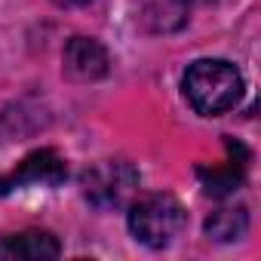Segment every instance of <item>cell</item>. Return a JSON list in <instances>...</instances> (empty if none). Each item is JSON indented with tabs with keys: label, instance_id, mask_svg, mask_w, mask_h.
<instances>
[{
	"label": "cell",
	"instance_id": "6da1fadb",
	"mask_svg": "<svg viewBox=\"0 0 261 261\" xmlns=\"http://www.w3.org/2000/svg\"><path fill=\"white\" fill-rule=\"evenodd\" d=\"M185 98L203 117H218L243 98V74L227 59H200L185 71Z\"/></svg>",
	"mask_w": 261,
	"mask_h": 261
},
{
	"label": "cell",
	"instance_id": "7a4b0ae2",
	"mask_svg": "<svg viewBox=\"0 0 261 261\" xmlns=\"http://www.w3.org/2000/svg\"><path fill=\"white\" fill-rule=\"evenodd\" d=\"M129 233L148 249L172 246L188 227V212L172 194H145L129 206Z\"/></svg>",
	"mask_w": 261,
	"mask_h": 261
},
{
	"label": "cell",
	"instance_id": "3957f363",
	"mask_svg": "<svg viewBox=\"0 0 261 261\" xmlns=\"http://www.w3.org/2000/svg\"><path fill=\"white\" fill-rule=\"evenodd\" d=\"M80 188H83V197L92 206L117 209L139 188V172L129 166L126 160H98L95 166H89L83 172Z\"/></svg>",
	"mask_w": 261,
	"mask_h": 261
},
{
	"label": "cell",
	"instance_id": "277c9868",
	"mask_svg": "<svg viewBox=\"0 0 261 261\" xmlns=\"http://www.w3.org/2000/svg\"><path fill=\"white\" fill-rule=\"evenodd\" d=\"M65 74L71 80H80V83H89V80H101L111 68V59H108V49L92 40V37H71L65 43Z\"/></svg>",
	"mask_w": 261,
	"mask_h": 261
},
{
	"label": "cell",
	"instance_id": "5b68a950",
	"mask_svg": "<svg viewBox=\"0 0 261 261\" xmlns=\"http://www.w3.org/2000/svg\"><path fill=\"white\" fill-rule=\"evenodd\" d=\"M65 172H68L65 160L56 151H37L19 166V172L0 178V194H10L22 185H59L65 178Z\"/></svg>",
	"mask_w": 261,
	"mask_h": 261
},
{
	"label": "cell",
	"instance_id": "8992f818",
	"mask_svg": "<svg viewBox=\"0 0 261 261\" xmlns=\"http://www.w3.org/2000/svg\"><path fill=\"white\" fill-rule=\"evenodd\" d=\"M59 252L62 246L49 230H22L0 240V261H49Z\"/></svg>",
	"mask_w": 261,
	"mask_h": 261
},
{
	"label": "cell",
	"instance_id": "52a82bcc",
	"mask_svg": "<svg viewBox=\"0 0 261 261\" xmlns=\"http://www.w3.org/2000/svg\"><path fill=\"white\" fill-rule=\"evenodd\" d=\"M191 0H136V22L154 34H169L188 25Z\"/></svg>",
	"mask_w": 261,
	"mask_h": 261
},
{
	"label": "cell",
	"instance_id": "ba28073f",
	"mask_svg": "<svg viewBox=\"0 0 261 261\" xmlns=\"http://www.w3.org/2000/svg\"><path fill=\"white\" fill-rule=\"evenodd\" d=\"M246 230H249V215H246L243 206L240 209L237 206H224V209H215L206 218V237L218 240V243H233Z\"/></svg>",
	"mask_w": 261,
	"mask_h": 261
},
{
	"label": "cell",
	"instance_id": "9c48e42d",
	"mask_svg": "<svg viewBox=\"0 0 261 261\" xmlns=\"http://www.w3.org/2000/svg\"><path fill=\"white\" fill-rule=\"evenodd\" d=\"M56 7H62V10H71V7H86L89 0H53Z\"/></svg>",
	"mask_w": 261,
	"mask_h": 261
}]
</instances>
